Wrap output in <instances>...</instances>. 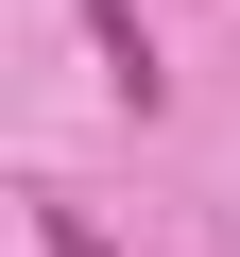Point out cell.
<instances>
[{"mask_svg": "<svg viewBox=\"0 0 240 257\" xmlns=\"http://www.w3.org/2000/svg\"><path fill=\"white\" fill-rule=\"evenodd\" d=\"M86 35H103V86L138 103V120L172 103V69H155V35H138V0H86Z\"/></svg>", "mask_w": 240, "mask_h": 257, "instance_id": "6da1fadb", "label": "cell"}]
</instances>
